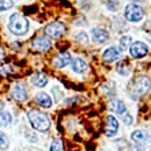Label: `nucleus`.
Here are the masks:
<instances>
[{"mask_svg": "<svg viewBox=\"0 0 151 151\" xmlns=\"http://www.w3.org/2000/svg\"><path fill=\"white\" fill-rule=\"evenodd\" d=\"M28 119H29L32 127L37 132H48L51 126L49 117L45 114L41 113L40 111H36V109H32L28 112Z\"/></svg>", "mask_w": 151, "mask_h": 151, "instance_id": "obj_1", "label": "nucleus"}, {"mask_svg": "<svg viewBox=\"0 0 151 151\" xmlns=\"http://www.w3.org/2000/svg\"><path fill=\"white\" fill-rule=\"evenodd\" d=\"M151 81L147 76H139L132 80L129 86V93L134 99L144 95L150 90Z\"/></svg>", "mask_w": 151, "mask_h": 151, "instance_id": "obj_2", "label": "nucleus"}, {"mask_svg": "<svg viewBox=\"0 0 151 151\" xmlns=\"http://www.w3.org/2000/svg\"><path fill=\"white\" fill-rule=\"evenodd\" d=\"M8 28L15 35H23V34H26L28 32L29 23H28L27 19L23 15H21L19 13H14L9 18Z\"/></svg>", "mask_w": 151, "mask_h": 151, "instance_id": "obj_3", "label": "nucleus"}, {"mask_svg": "<svg viewBox=\"0 0 151 151\" xmlns=\"http://www.w3.org/2000/svg\"><path fill=\"white\" fill-rule=\"evenodd\" d=\"M124 17L130 22H138L143 18V9L136 4H129L124 9Z\"/></svg>", "mask_w": 151, "mask_h": 151, "instance_id": "obj_4", "label": "nucleus"}, {"mask_svg": "<svg viewBox=\"0 0 151 151\" xmlns=\"http://www.w3.org/2000/svg\"><path fill=\"white\" fill-rule=\"evenodd\" d=\"M44 32H45V34L49 37L58 38L64 35V33H65V26L62 22H51V23H49L45 27Z\"/></svg>", "mask_w": 151, "mask_h": 151, "instance_id": "obj_5", "label": "nucleus"}, {"mask_svg": "<svg viewBox=\"0 0 151 151\" xmlns=\"http://www.w3.org/2000/svg\"><path fill=\"white\" fill-rule=\"evenodd\" d=\"M32 47L37 51L44 52V51H48L51 48V41L49 37H47L44 35H41V36H37L33 41Z\"/></svg>", "mask_w": 151, "mask_h": 151, "instance_id": "obj_6", "label": "nucleus"}, {"mask_svg": "<svg viewBox=\"0 0 151 151\" xmlns=\"http://www.w3.org/2000/svg\"><path fill=\"white\" fill-rule=\"evenodd\" d=\"M148 50H149L148 49V45L144 44L143 42H139V41L132 43L130 49H129L130 55L134 58H142V57H144L148 54Z\"/></svg>", "mask_w": 151, "mask_h": 151, "instance_id": "obj_7", "label": "nucleus"}, {"mask_svg": "<svg viewBox=\"0 0 151 151\" xmlns=\"http://www.w3.org/2000/svg\"><path fill=\"white\" fill-rule=\"evenodd\" d=\"M12 96L17 100V101H26L27 100V90L24 84L22 83H15L12 87Z\"/></svg>", "mask_w": 151, "mask_h": 151, "instance_id": "obj_8", "label": "nucleus"}, {"mask_svg": "<svg viewBox=\"0 0 151 151\" xmlns=\"http://www.w3.org/2000/svg\"><path fill=\"white\" fill-rule=\"evenodd\" d=\"M119 130V121L113 115H108L106 117V136L112 137Z\"/></svg>", "mask_w": 151, "mask_h": 151, "instance_id": "obj_9", "label": "nucleus"}, {"mask_svg": "<svg viewBox=\"0 0 151 151\" xmlns=\"http://www.w3.org/2000/svg\"><path fill=\"white\" fill-rule=\"evenodd\" d=\"M121 55V50L116 47H111V48H107L104 54H102V59L105 62H108V63H112L114 60H116Z\"/></svg>", "mask_w": 151, "mask_h": 151, "instance_id": "obj_10", "label": "nucleus"}, {"mask_svg": "<svg viewBox=\"0 0 151 151\" xmlns=\"http://www.w3.org/2000/svg\"><path fill=\"white\" fill-rule=\"evenodd\" d=\"M70 63H71V55L69 52H60L54 59V65L56 66L57 69L65 68Z\"/></svg>", "mask_w": 151, "mask_h": 151, "instance_id": "obj_11", "label": "nucleus"}, {"mask_svg": "<svg viewBox=\"0 0 151 151\" xmlns=\"http://www.w3.org/2000/svg\"><path fill=\"white\" fill-rule=\"evenodd\" d=\"M92 38L95 43H105L108 40V33L104 28H93L92 29Z\"/></svg>", "mask_w": 151, "mask_h": 151, "instance_id": "obj_12", "label": "nucleus"}, {"mask_svg": "<svg viewBox=\"0 0 151 151\" xmlns=\"http://www.w3.org/2000/svg\"><path fill=\"white\" fill-rule=\"evenodd\" d=\"M109 109L114 113L119 114V115H123L127 112L124 102L121 101V100H117V99H114L109 102Z\"/></svg>", "mask_w": 151, "mask_h": 151, "instance_id": "obj_13", "label": "nucleus"}, {"mask_svg": "<svg viewBox=\"0 0 151 151\" xmlns=\"http://www.w3.org/2000/svg\"><path fill=\"white\" fill-rule=\"evenodd\" d=\"M30 81H32L33 85H35L37 87H43V86L47 85L48 78H47V76L44 75L43 72H35L34 75L32 76Z\"/></svg>", "mask_w": 151, "mask_h": 151, "instance_id": "obj_14", "label": "nucleus"}, {"mask_svg": "<svg viewBox=\"0 0 151 151\" xmlns=\"http://www.w3.org/2000/svg\"><path fill=\"white\" fill-rule=\"evenodd\" d=\"M36 101L37 104L43 108H50L52 106V100L49 95L44 92H40L36 94Z\"/></svg>", "mask_w": 151, "mask_h": 151, "instance_id": "obj_15", "label": "nucleus"}, {"mask_svg": "<svg viewBox=\"0 0 151 151\" xmlns=\"http://www.w3.org/2000/svg\"><path fill=\"white\" fill-rule=\"evenodd\" d=\"M132 139L138 144H143L149 139V134H147L144 130H135L132 134Z\"/></svg>", "mask_w": 151, "mask_h": 151, "instance_id": "obj_16", "label": "nucleus"}, {"mask_svg": "<svg viewBox=\"0 0 151 151\" xmlns=\"http://www.w3.org/2000/svg\"><path fill=\"white\" fill-rule=\"evenodd\" d=\"M87 69V64L83 58H76L72 62V70L77 73H83Z\"/></svg>", "mask_w": 151, "mask_h": 151, "instance_id": "obj_17", "label": "nucleus"}, {"mask_svg": "<svg viewBox=\"0 0 151 151\" xmlns=\"http://www.w3.org/2000/svg\"><path fill=\"white\" fill-rule=\"evenodd\" d=\"M130 70H132L130 64H129L127 60L120 62V63L117 64V66H116V71L121 76H128L130 73Z\"/></svg>", "mask_w": 151, "mask_h": 151, "instance_id": "obj_18", "label": "nucleus"}, {"mask_svg": "<svg viewBox=\"0 0 151 151\" xmlns=\"http://www.w3.org/2000/svg\"><path fill=\"white\" fill-rule=\"evenodd\" d=\"M12 116L8 112H1L0 113V127H6L11 123Z\"/></svg>", "mask_w": 151, "mask_h": 151, "instance_id": "obj_19", "label": "nucleus"}, {"mask_svg": "<svg viewBox=\"0 0 151 151\" xmlns=\"http://www.w3.org/2000/svg\"><path fill=\"white\" fill-rule=\"evenodd\" d=\"M132 37L130 36H122L121 40H120V48L121 50H127L130 45H132Z\"/></svg>", "mask_w": 151, "mask_h": 151, "instance_id": "obj_20", "label": "nucleus"}, {"mask_svg": "<svg viewBox=\"0 0 151 151\" xmlns=\"http://www.w3.org/2000/svg\"><path fill=\"white\" fill-rule=\"evenodd\" d=\"M49 151H64L63 142L60 139H54L50 144V150Z\"/></svg>", "mask_w": 151, "mask_h": 151, "instance_id": "obj_21", "label": "nucleus"}, {"mask_svg": "<svg viewBox=\"0 0 151 151\" xmlns=\"http://www.w3.org/2000/svg\"><path fill=\"white\" fill-rule=\"evenodd\" d=\"M12 6H13L12 0H0V13L9 9Z\"/></svg>", "mask_w": 151, "mask_h": 151, "instance_id": "obj_22", "label": "nucleus"}, {"mask_svg": "<svg viewBox=\"0 0 151 151\" xmlns=\"http://www.w3.org/2000/svg\"><path fill=\"white\" fill-rule=\"evenodd\" d=\"M8 138L2 132H0V150H5L8 148Z\"/></svg>", "mask_w": 151, "mask_h": 151, "instance_id": "obj_23", "label": "nucleus"}, {"mask_svg": "<svg viewBox=\"0 0 151 151\" xmlns=\"http://www.w3.org/2000/svg\"><path fill=\"white\" fill-rule=\"evenodd\" d=\"M76 41H77L78 43H81V44H87V43H88V36H87L86 33L81 32V33H79V34L76 36Z\"/></svg>", "mask_w": 151, "mask_h": 151, "instance_id": "obj_24", "label": "nucleus"}, {"mask_svg": "<svg viewBox=\"0 0 151 151\" xmlns=\"http://www.w3.org/2000/svg\"><path fill=\"white\" fill-rule=\"evenodd\" d=\"M122 121H123V123L124 124H127V126H129V124H132V117L130 114L126 113L123 116H122Z\"/></svg>", "mask_w": 151, "mask_h": 151, "instance_id": "obj_25", "label": "nucleus"}, {"mask_svg": "<svg viewBox=\"0 0 151 151\" xmlns=\"http://www.w3.org/2000/svg\"><path fill=\"white\" fill-rule=\"evenodd\" d=\"M2 56H4V52H2V50H1V49H0V59H1V58H2Z\"/></svg>", "mask_w": 151, "mask_h": 151, "instance_id": "obj_26", "label": "nucleus"}, {"mask_svg": "<svg viewBox=\"0 0 151 151\" xmlns=\"http://www.w3.org/2000/svg\"><path fill=\"white\" fill-rule=\"evenodd\" d=\"M150 151H151V150H150Z\"/></svg>", "mask_w": 151, "mask_h": 151, "instance_id": "obj_27", "label": "nucleus"}]
</instances>
